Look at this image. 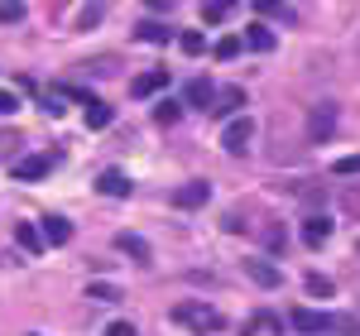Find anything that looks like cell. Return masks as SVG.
<instances>
[{
    "label": "cell",
    "instance_id": "1",
    "mask_svg": "<svg viewBox=\"0 0 360 336\" xmlns=\"http://www.w3.org/2000/svg\"><path fill=\"white\" fill-rule=\"evenodd\" d=\"M173 317H178L183 327H193V332H217V327H221V312L207 308V303H178Z\"/></svg>",
    "mask_w": 360,
    "mask_h": 336
},
{
    "label": "cell",
    "instance_id": "2",
    "mask_svg": "<svg viewBox=\"0 0 360 336\" xmlns=\"http://www.w3.org/2000/svg\"><path fill=\"white\" fill-rule=\"evenodd\" d=\"M250 135H255V120H250V115H240V120H231V125H226L221 149H226V154H245V149H250Z\"/></svg>",
    "mask_w": 360,
    "mask_h": 336
},
{
    "label": "cell",
    "instance_id": "3",
    "mask_svg": "<svg viewBox=\"0 0 360 336\" xmlns=\"http://www.w3.org/2000/svg\"><path fill=\"white\" fill-rule=\"evenodd\" d=\"M164 86H168V67H149V72H139L135 82H130V96L149 101V96H159Z\"/></svg>",
    "mask_w": 360,
    "mask_h": 336
},
{
    "label": "cell",
    "instance_id": "4",
    "mask_svg": "<svg viewBox=\"0 0 360 336\" xmlns=\"http://www.w3.org/2000/svg\"><path fill=\"white\" fill-rule=\"evenodd\" d=\"M207 197H212V183H183V188H173V207H183V212H193V207H207Z\"/></svg>",
    "mask_w": 360,
    "mask_h": 336
},
{
    "label": "cell",
    "instance_id": "5",
    "mask_svg": "<svg viewBox=\"0 0 360 336\" xmlns=\"http://www.w3.org/2000/svg\"><path fill=\"white\" fill-rule=\"evenodd\" d=\"M293 327L307 332V336H317V332H332L336 317H332V312H317V308H298V312H293Z\"/></svg>",
    "mask_w": 360,
    "mask_h": 336
},
{
    "label": "cell",
    "instance_id": "6",
    "mask_svg": "<svg viewBox=\"0 0 360 336\" xmlns=\"http://www.w3.org/2000/svg\"><path fill=\"white\" fill-rule=\"evenodd\" d=\"M72 96L86 106V125H91V130H106V125H111V106H106L101 96H91V91H72Z\"/></svg>",
    "mask_w": 360,
    "mask_h": 336
},
{
    "label": "cell",
    "instance_id": "7",
    "mask_svg": "<svg viewBox=\"0 0 360 336\" xmlns=\"http://www.w3.org/2000/svg\"><path fill=\"white\" fill-rule=\"evenodd\" d=\"M49 173V154H29L20 164H10V178H20V183H34V178H44Z\"/></svg>",
    "mask_w": 360,
    "mask_h": 336
},
{
    "label": "cell",
    "instance_id": "8",
    "mask_svg": "<svg viewBox=\"0 0 360 336\" xmlns=\"http://www.w3.org/2000/svg\"><path fill=\"white\" fill-rule=\"evenodd\" d=\"M245 274L259 283V288H278V283H283L278 264H269V259H245Z\"/></svg>",
    "mask_w": 360,
    "mask_h": 336
},
{
    "label": "cell",
    "instance_id": "9",
    "mask_svg": "<svg viewBox=\"0 0 360 336\" xmlns=\"http://www.w3.org/2000/svg\"><path fill=\"white\" fill-rule=\"evenodd\" d=\"M240 106H245V91H240V86H221V91L212 96V115H236Z\"/></svg>",
    "mask_w": 360,
    "mask_h": 336
},
{
    "label": "cell",
    "instance_id": "10",
    "mask_svg": "<svg viewBox=\"0 0 360 336\" xmlns=\"http://www.w3.org/2000/svg\"><path fill=\"white\" fill-rule=\"evenodd\" d=\"M307 130H312V140H317V144L332 140V130H336V106H317V111H312V120H307Z\"/></svg>",
    "mask_w": 360,
    "mask_h": 336
},
{
    "label": "cell",
    "instance_id": "11",
    "mask_svg": "<svg viewBox=\"0 0 360 336\" xmlns=\"http://www.w3.org/2000/svg\"><path fill=\"white\" fill-rule=\"evenodd\" d=\"M96 193L101 197H130V178H125L120 168H106V173L96 178Z\"/></svg>",
    "mask_w": 360,
    "mask_h": 336
},
{
    "label": "cell",
    "instance_id": "12",
    "mask_svg": "<svg viewBox=\"0 0 360 336\" xmlns=\"http://www.w3.org/2000/svg\"><path fill=\"white\" fill-rule=\"evenodd\" d=\"M39 235H44V245H68V240H72V221H63V217H44Z\"/></svg>",
    "mask_w": 360,
    "mask_h": 336
},
{
    "label": "cell",
    "instance_id": "13",
    "mask_svg": "<svg viewBox=\"0 0 360 336\" xmlns=\"http://www.w3.org/2000/svg\"><path fill=\"white\" fill-rule=\"evenodd\" d=\"M327 235H332V221H327L322 212H312V217L303 221V240L312 245V250H317V245H327Z\"/></svg>",
    "mask_w": 360,
    "mask_h": 336
},
{
    "label": "cell",
    "instance_id": "14",
    "mask_svg": "<svg viewBox=\"0 0 360 336\" xmlns=\"http://www.w3.org/2000/svg\"><path fill=\"white\" fill-rule=\"evenodd\" d=\"M115 250L135 254L139 264H149V259H154V250H149V240H144V235H130V231H120V235H115Z\"/></svg>",
    "mask_w": 360,
    "mask_h": 336
},
{
    "label": "cell",
    "instance_id": "15",
    "mask_svg": "<svg viewBox=\"0 0 360 336\" xmlns=\"http://www.w3.org/2000/svg\"><path fill=\"white\" fill-rule=\"evenodd\" d=\"M15 240H20V250H25V254H44V235H39V226H34V221L15 226Z\"/></svg>",
    "mask_w": 360,
    "mask_h": 336
},
{
    "label": "cell",
    "instance_id": "16",
    "mask_svg": "<svg viewBox=\"0 0 360 336\" xmlns=\"http://www.w3.org/2000/svg\"><path fill=\"white\" fill-rule=\"evenodd\" d=\"M212 96H217V86L207 82V77H193L188 91H183V101H188V106H212Z\"/></svg>",
    "mask_w": 360,
    "mask_h": 336
},
{
    "label": "cell",
    "instance_id": "17",
    "mask_svg": "<svg viewBox=\"0 0 360 336\" xmlns=\"http://www.w3.org/2000/svg\"><path fill=\"white\" fill-rule=\"evenodd\" d=\"M278 39H274V29H264V25H250L245 29V49H255V53H269Z\"/></svg>",
    "mask_w": 360,
    "mask_h": 336
},
{
    "label": "cell",
    "instance_id": "18",
    "mask_svg": "<svg viewBox=\"0 0 360 336\" xmlns=\"http://www.w3.org/2000/svg\"><path fill=\"white\" fill-rule=\"evenodd\" d=\"M135 39H139V44H168L173 29H164L159 20H144V25H135Z\"/></svg>",
    "mask_w": 360,
    "mask_h": 336
},
{
    "label": "cell",
    "instance_id": "19",
    "mask_svg": "<svg viewBox=\"0 0 360 336\" xmlns=\"http://www.w3.org/2000/svg\"><path fill=\"white\" fill-rule=\"evenodd\" d=\"M231 10H236V0H202V20L207 25H221Z\"/></svg>",
    "mask_w": 360,
    "mask_h": 336
},
{
    "label": "cell",
    "instance_id": "20",
    "mask_svg": "<svg viewBox=\"0 0 360 336\" xmlns=\"http://www.w3.org/2000/svg\"><path fill=\"white\" fill-rule=\"evenodd\" d=\"M101 20H106V5L101 0H91V5L77 10V29H91V25H101Z\"/></svg>",
    "mask_w": 360,
    "mask_h": 336
},
{
    "label": "cell",
    "instance_id": "21",
    "mask_svg": "<svg viewBox=\"0 0 360 336\" xmlns=\"http://www.w3.org/2000/svg\"><path fill=\"white\" fill-rule=\"evenodd\" d=\"M307 293H312V298H332L336 283L327 279V274H307Z\"/></svg>",
    "mask_w": 360,
    "mask_h": 336
},
{
    "label": "cell",
    "instance_id": "22",
    "mask_svg": "<svg viewBox=\"0 0 360 336\" xmlns=\"http://www.w3.org/2000/svg\"><path fill=\"white\" fill-rule=\"evenodd\" d=\"M178 115H183V106H178V101H159V106H154V125H173Z\"/></svg>",
    "mask_w": 360,
    "mask_h": 336
},
{
    "label": "cell",
    "instance_id": "23",
    "mask_svg": "<svg viewBox=\"0 0 360 336\" xmlns=\"http://www.w3.org/2000/svg\"><path fill=\"white\" fill-rule=\"evenodd\" d=\"M178 49H183V53H202V49H207V34H197V29H188V34H183V39H178Z\"/></svg>",
    "mask_w": 360,
    "mask_h": 336
},
{
    "label": "cell",
    "instance_id": "24",
    "mask_svg": "<svg viewBox=\"0 0 360 336\" xmlns=\"http://www.w3.org/2000/svg\"><path fill=\"white\" fill-rule=\"evenodd\" d=\"M86 298H96V303H115L120 293H115L111 283H86Z\"/></svg>",
    "mask_w": 360,
    "mask_h": 336
},
{
    "label": "cell",
    "instance_id": "25",
    "mask_svg": "<svg viewBox=\"0 0 360 336\" xmlns=\"http://www.w3.org/2000/svg\"><path fill=\"white\" fill-rule=\"evenodd\" d=\"M332 173H341V178H356V173H360V154H346V159H336Z\"/></svg>",
    "mask_w": 360,
    "mask_h": 336
},
{
    "label": "cell",
    "instance_id": "26",
    "mask_svg": "<svg viewBox=\"0 0 360 336\" xmlns=\"http://www.w3.org/2000/svg\"><path fill=\"white\" fill-rule=\"evenodd\" d=\"M236 53H240V39H236V34H226L221 44H217V58H221V63H231Z\"/></svg>",
    "mask_w": 360,
    "mask_h": 336
},
{
    "label": "cell",
    "instance_id": "27",
    "mask_svg": "<svg viewBox=\"0 0 360 336\" xmlns=\"http://www.w3.org/2000/svg\"><path fill=\"white\" fill-rule=\"evenodd\" d=\"M0 20H5V25H10V20H25V5H20V0H5V5H0Z\"/></svg>",
    "mask_w": 360,
    "mask_h": 336
},
{
    "label": "cell",
    "instance_id": "28",
    "mask_svg": "<svg viewBox=\"0 0 360 336\" xmlns=\"http://www.w3.org/2000/svg\"><path fill=\"white\" fill-rule=\"evenodd\" d=\"M20 111V96L15 91H0V115H15Z\"/></svg>",
    "mask_w": 360,
    "mask_h": 336
},
{
    "label": "cell",
    "instance_id": "29",
    "mask_svg": "<svg viewBox=\"0 0 360 336\" xmlns=\"http://www.w3.org/2000/svg\"><path fill=\"white\" fill-rule=\"evenodd\" d=\"M91 72H96V77H111V72H115V58H96V63H91Z\"/></svg>",
    "mask_w": 360,
    "mask_h": 336
},
{
    "label": "cell",
    "instance_id": "30",
    "mask_svg": "<svg viewBox=\"0 0 360 336\" xmlns=\"http://www.w3.org/2000/svg\"><path fill=\"white\" fill-rule=\"evenodd\" d=\"M106 336H135V327H130V322H111V327H106Z\"/></svg>",
    "mask_w": 360,
    "mask_h": 336
},
{
    "label": "cell",
    "instance_id": "31",
    "mask_svg": "<svg viewBox=\"0 0 360 336\" xmlns=\"http://www.w3.org/2000/svg\"><path fill=\"white\" fill-rule=\"evenodd\" d=\"M255 10L259 15H278V0H255Z\"/></svg>",
    "mask_w": 360,
    "mask_h": 336
},
{
    "label": "cell",
    "instance_id": "32",
    "mask_svg": "<svg viewBox=\"0 0 360 336\" xmlns=\"http://www.w3.org/2000/svg\"><path fill=\"white\" fill-rule=\"evenodd\" d=\"M144 5H149V10H164V15H168V10H173L178 0H144Z\"/></svg>",
    "mask_w": 360,
    "mask_h": 336
},
{
    "label": "cell",
    "instance_id": "33",
    "mask_svg": "<svg viewBox=\"0 0 360 336\" xmlns=\"http://www.w3.org/2000/svg\"><path fill=\"white\" fill-rule=\"evenodd\" d=\"M346 207H351V212H356V217H360V193H356V188L346 193Z\"/></svg>",
    "mask_w": 360,
    "mask_h": 336
},
{
    "label": "cell",
    "instance_id": "34",
    "mask_svg": "<svg viewBox=\"0 0 360 336\" xmlns=\"http://www.w3.org/2000/svg\"><path fill=\"white\" fill-rule=\"evenodd\" d=\"M356 53H360V44H356Z\"/></svg>",
    "mask_w": 360,
    "mask_h": 336
}]
</instances>
